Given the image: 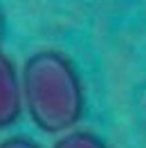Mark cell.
<instances>
[{"mask_svg":"<svg viewBox=\"0 0 146 148\" xmlns=\"http://www.w3.org/2000/svg\"><path fill=\"white\" fill-rule=\"evenodd\" d=\"M23 103L38 130L63 135L81 121L85 90L74 63L59 49L32 54L20 72Z\"/></svg>","mask_w":146,"mask_h":148,"instance_id":"6da1fadb","label":"cell"},{"mask_svg":"<svg viewBox=\"0 0 146 148\" xmlns=\"http://www.w3.org/2000/svg\"><path fill=\"white\" fill-rule=\"evenodd\" d=\"M23 85L18 70L9 56L0 49V130L14 126L23 112Z\"/></svg>","mask_w":146,"mask_h":148,"instance_id":"7a4b0ae2","label":"cell"},{"mask_svg":"<svg viewBox=\"0 0 146 148\" xmlns=\"http://www.w3.org/2000/svg\"><path fill=\"white\" fill-rule=\"evenodd\" d=\"M2 27H5V20H2V11H0V36H2Z\"/></svg>","mask_w":146,"mask_h":148,"instance_id":"5b68a950","label":"cell"},{"mask_svg":"<svg viewBox=\"0 0 146 148\" xmlns=\"http://www.w3.org/2000/svg\"><path fill=\"white\" fill-rule=\"evenodd\" d=\"M52 148H110L106 141L92 132L85 130H67L61 135V139H56V144Z\"/></svg>","mask_w":146,"mask_h":148,"instance_id":"3957f363","label":"cell"},{"mask_svg":"<svg viewBox=\"0 0 146 148\" xmlns=\"http://www.w3.org/2000/svg\"><path fill=\"white\" fill-rule=\"evenodd\" d=\"M0 148H43L41 144H36L34 139L23 137V135H14V137H7L0 141Z\"/></svg>","mask_w":146,"mask_h":148,"instance_id":"277c9868","label":"cell"}]
</instances>
